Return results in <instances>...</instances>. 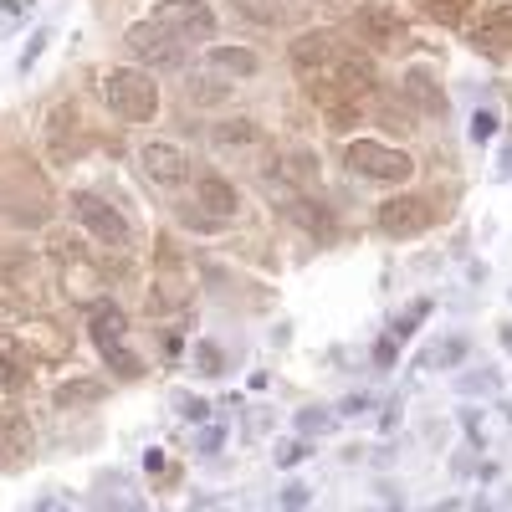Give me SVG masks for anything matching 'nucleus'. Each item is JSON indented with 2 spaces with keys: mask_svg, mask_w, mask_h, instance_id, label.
<instances>
[{
  "mask_svg": "<svg viewBox=\"0 0 512 512\" xmlns=\"http://www.w3.org/2000/svg\"><path fill=\"white\" fill-rule=\"evenodd\" d=\"M292 72L303 77V88L318 103H354L374 88V57L359 52L354 41L333 36V31H313L292 41Z\"/></svg>",
  "mask_w": 512,
  "mask_h": 512,
  "instance_id": "obj_1",
  "label": "nucleus"
},
{
  "mask_svg": "<svg viewBox=\"0 0 512 512\" xmlns=\"http://www.w3.org/2000/svg\"><path fill=\"white\" fill-rule=\"evenodd\" d=\"M103 103L123 118V123H149L159 113V88L154 77L139 72V67H118L103 77Z\"/></svg>",
  "mask_w": 512,
  "mask_h": 512,
  "instance_id": "obj_2",
  "label": "nucleus"
},
{
  "mask_svg": "<svg viewBox=\"0 0 512 512\" xmlns=\"http://www.w3.org/2000/svg\"><path fill=\"white\" fill-rule=\"evenodd\" d=\"M72 221L82 226V236H93L98 246H128V241H134V226H128V216H123V210L118 205H108L103 195H93V190H77L72 200Z\"/></svg>",
  "mask_w": 512,
  "mask_h": 512,
  "instance_id": "obj_3",
  "label": "nucleus"
},
{
  "mask_svg": "<svg viewBox=\"0 0 512 512\" xmlns=\"http://www.w3.org/2000/svg\"><path fill=\"white\" fill-rule=\"evenodd\" d=\"M349 169L364 180H379V185H400L410 180V154L379 144V139H354L349 144Z\"/></svg>",
  "mask_w": 512,
  "mask_h": 512,
  "instance_id": "obj_4",
  "label": "nucleus"
},
{
  "mask_svg": "<svg viewBox=\"0 0 512 512\" xmlns=\"http://www.w3.org/2000/svg\"><path fill=\"white\" fill-rule=\"evenodd\" d=\"M154 21L180 41V47H195V41H210L216 36V11L200 6V0H164L154 11Z\"/></svg>",
  "mask_w": 512,
  "mask_h": 512,
  "instance_id": "obj_5",
  "label": "nucleus"
},
{
  "mask_svg": "<svg viewBox=\"0 0 512 512\" xmlns=\"http://www.w3.org/2000/svg\"><path fill=\"white\" fill-rule=\"evenodd\" d=\"M139 164H144V175L159 185V190H180L195 180V169H190V154L180 144H169V139H149L139 149Z\"/></svg>",
  "mask_w": 512,
  "mask_h": 512,
  "instance_id": "obj_6",
  "label": "nucleus"
},
{
  "mask_svg": "<svg viewBox=\"0 0 512 512\" xmlns=\"http://www.w3.org/2000/svg\"><path fill=\"white\" fill-rule=\"evenodd\" d=\"M88 328H93V344L103 349V359H108L113 369H134V359H128V318H123V308L98 303V308L88 313Z\"/></svg>",
  "mask_w": 512,
  "mask_h": 512,
  "instance_id": "obj_7",
  "label": "nucleus"
},
{
  "mask_svg": "<svg viewBox=\"0 0 512 512\" xmlns=\"http://www.w3.org/2000/svg\"><path fill=\"white\" fill-rule=\"evenodd\" d=\"M123 41H128V52H134L139 62H154V67H180V62H185V52H190V47H180V41L169 36L154 16H149V21H139Z\"/></svg>",
  "mask_w": 512,
  "mask_h": 512,
  "instance_id": "obj_8",
  "label": "nucleus"
},
{
  "mask_svg": "<svg viewBox=\"0 0 512 512\" xmlns=\"http://www.w3.org/2000/svg\"><path fill=\"white\" fill-rule=\"evenodd\" d=\"M425 221H431V210H425L415 195L384 200V205L374 210V226H379L384 236H415V231H425Z\"/></svg>",
  "mask_w": 512,
  "mask_h": 512,
  "instance_id": "obj_9",
  "label": "nucleus"
},
{
  "mask_svg": "<svg viewBox=\"0 0 512 512\" xmlns=\"http://www.w3.org/2000/svg\"><path fill=\"white\" fill-rule=\"evenodd\" d=\"M31 451H36L31 420L21 410H6V415H0V461H6V466H26Z\"/></svg>",
  "mask_w": 512,
  "mask_h": 512,
  "instance_id": "obj_10",
  "label": "nucleus"
},
{
  "mask_svg": "<svg viewBox=\"0 0 512 512\" xmlns=\"http://www.w3.org/2000/svg\"><path fill=\"white\" fill-rule=\"evenodd\" d=\"M472 41L487 52H507L512 47V0H497V6L482 11V21L472 26Z\"/></svg>",
  "mask_w": 512,
  "mask_h": 512,
  "instance_id": "obj_11",
  "label": "nucleus"
},
{
  "mask_svg": "<svg viewBox=\"0 0 512 512\" xmlns=\"http://www.w3.org/2000/svg\"><path fill=\"white\" fill-rule=\"evenodd\" d=\"M195 200H200V210H205V216H216V221L236 216V185H231L226 175H216V169L195 180Z\"/></svg>",
  "mask_w": 512,
  "mask_h": 512,
  "instance_id": "obj_12",
  "label": "nucleus"
},
{
  "mask_svg": "<svg viewBox=\"0 0 512 512\" xmlns=\"http://www.w3.org/2000/svg\"><path fill=\"white\" fill-rule=\"evenodd\" d=\"M185 93H190V103H200V108H216V103L231 98V88H226L221 72H190V77H185Z\"/></svg>",
  "mask_w": 512,
  "mask_h": 512,
  "instance_id": "obj_13",
  "label": "nucleus"
},
{
  "mask_svg": "<svg viewBox=\"0 0 512 512\" xmlns=\"http://www.w3.org/2000/svg\"><path fill=\"white\" fill-rule=\"evenodd\" d=\"M287 210H292V221L303 226L308 236H318V241H323V236H328V226H333V216H328V205H318V200H308V195H297V200H292Z\"/></svg>",
  "mask_w": 512,
  "mask_h": 512,
  "instance_id": "obj_14",
  "label": "nucleus"
},
{
  "mask_svg": "<svg viewBox=\"0 0 512 512\" xmlns=\"http://www.w3.org/2000/svg\"><path fill=\"white\" fill-rule=\"evenodd\" d=\"M256 52H246V47H216L210 52V72H231V77H256Z\"/></svg>",
  "mask_w": 512,
  "mask_h": 512,
  "instance_id": "obj_15",
  "label": "nucleus"
},
{
  "mask_svg": "<svg viewBox=\"0 0 512 512\" xmlns=\"http://www.w3.org/2000/svg\"><path fill=\"white\" fill-rule=\"evenodd\" d=\"M359 26H364V36L379 41V47H395V41L405 36V26H395L390 11H359Z\"/></svg>",
  "mask_w": 512,
  "mask_h": 512,
  "instance_id": "obj_16",
  "label": "nucleus"
},
{
  "mask_svg": "<svg viewBox=\"0 0 512 512\" xmlns=\"http://www.w3.org/2000/svg\"><path fill=\"white\" fill-rule=\"evenodd\" d=\"M210 139H216V149H246V144H256V123H246V118H236V123H216V134H210Z\"/></svg>",
  "mask_w": 512,
  "mask_h": 512,
  "instance_id": "obj_17",
  "label": "nucleus"
},
{
  "mask_svg": "<svg viewBox=\"0 0 512 512\" xmlns=\"http://www.w3.org/2000/svg\"><path fill=\"white\" fill-rule=\"evenodd\" d=\"M405 88H410V98H425V108H431V113H441V108H446V98L436 93V82H431V77L410 72V77H405Z\"/></svg>",
  "mask_w": 512,
  "mask_h": 512,
  "instance_id": "obj_18",
  "label": "nucleus"
},
{
  "mask_svg": "<svg viewBox=\"0 0 512 512\" xmlns=\"http://www.w3.org/2000/svg\"><path fill=\"white\" fill-rule=\"evenodd\" d=\"M431 6H436L441 16H461V11H472V0H431Z\"/></svg>",
  "mask_w": 512,
  "mask_h": 512,
  "instance_id": "obj_19",
  "label": "nucleus"
}]
</instances>
